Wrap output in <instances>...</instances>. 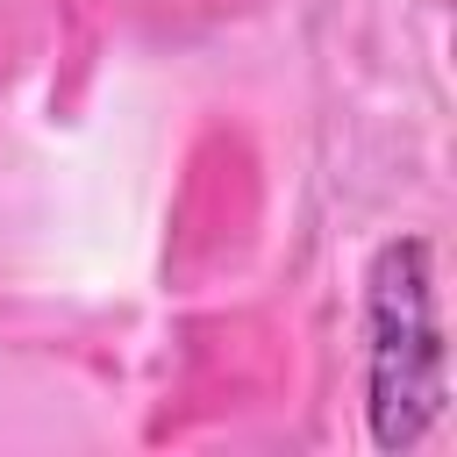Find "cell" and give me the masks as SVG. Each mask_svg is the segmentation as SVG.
<instances>
[{
	"instance_id": "obj_1",
	"label": "cell",
	"mask_w": 457,
	"mask_h": 457,
	"mask_svg": "<svg viewBox=\"0 0 457 457\" xmlns=\"http://www.w3.org/2000/svg\"><path fill=\"white\" fill-rule=\"evenodd\" d=\"M364 414L378 450H414L450 400L436 264L421 236H386L364 271Z\"/></svg>"
}]
</instances>
